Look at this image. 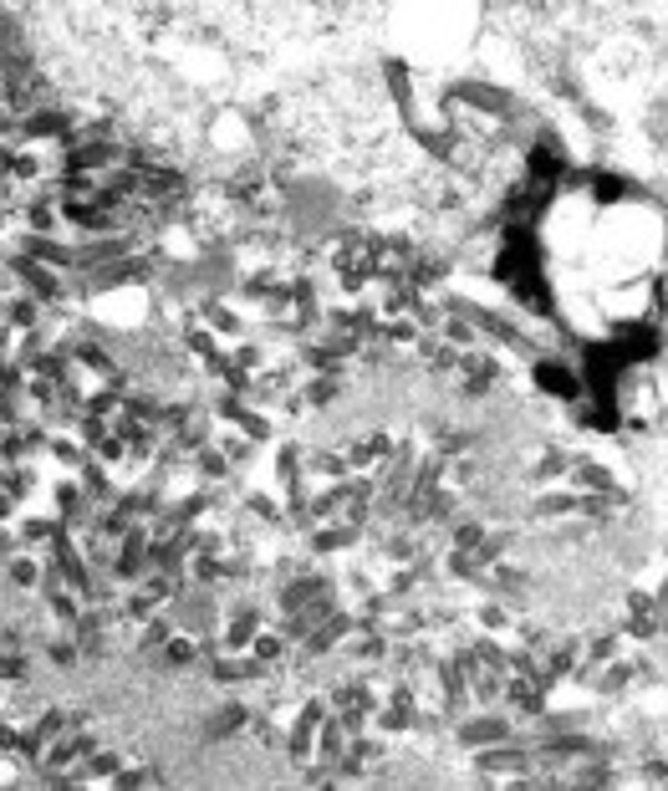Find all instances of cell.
Returning <instances> with one entry per match:
<instances>
[{"label": "cell", "mask_w": 668, "mask_h": 791, "mask_svg": "<svg viewBox=\"0 0 668 791\" xmlns=\"http://www.w3.org/2000/svg\"><path fill=\"white\" fill-rule=\"evenodd\" d=\"M515 730H510L505 715H479V720H470V725H460V745H470V751H479V745H505Z\"/></svg>", "instance_id": "6da1fadb"}, {"label": "cell", "mask_w": 668, "mask_h": 791, "mask_svg": "<svg viewBox=\"0 0 668 791\" xmlns=\"http://www.w3.org/2000/svg\"><path fill=\"white\" fill-rule=\"evenodd\" d=\"M352 628H357V618H352V613H342V608H337L332 618H321L317 628L306 633V653H327V649H332V644H337V638H347Z\"/></svg>", "instance_id": "7a4b0ae2"}, {"label": "cell", "mask_w": 668, "mask_h": 791, "mask_svg": "<svg viewBox=\"0 0 668 791\" xmlns=\"http://www.w3.org/2000/svg\"><path fill=\"white\" fill-rule=\"evenodd\" d=\"M11 271H21V276H26L31 297H57V291H62V276H57L51 266H41V261H31V255H16V261H11Z\"/></svg>", "instance_id": "3957f363"}, {"label": "cell", "mask_w": 668, "mask_h": 791, "mask_svg": "<svg viewBox=\"0 0 668 791\" xmlns=\"http://www.w3.org/2000/svg\"><path fill=\"white\" fill-rule=\"evenodd\" d=\"M321 592H332V577H296V582L281 587V613H296V608H306Z\"/></svg>", "instance_id": "277c9868"}, {"label": "cell", "mask_w": 668, "mask_h": 791, "mask_svg": "<svg viewBox=\"0 0 668 791\" xmlns=\"http://www.w3.org/2000/svg\"><path fill=\"white\" fill-rule=\"evenodd\" d=\"M240 725H250V705H240V699H230L224 710H215L205 720V735L209 741H224V735H235Z\"/></svg>", "instance_id": "5b68a950"}, {"label": "cell", "mask_w": 668, "mask_h": 791, "mask_svg": "<svg viewBox=\"0 0 668 791\" xmlns=\"http://www.w3.org/2000/svg\"><path fill=\"white\" fill-rule=\"evenodd\" d=\"M475 766L485 776H505V771H525V766H531V756H525L521 745H510V751H495V745H490V751H479V756H475Z\"/></svg>", "instance_id": "8992f818"}, {"label": "cell", "mask_w": 668, "mask_h": 791, "mask_svg": "<svg viewBox=\"0 0 668 791\" xmlns=\"http://www.w3.org/2000/svg\"><path fill=\"white\" fill-rule=\"evenodd\" d=\"M536 383H541L546 394H561V398H576V394H582L576 373H567L561 363H536Z\"/></svg>", "instance_id": "52a82bcc"}, {"label": "cell", "mask_w": 668, "mask_h": 791, "mask_svg": "<svg viewBox=\"0 0 668 791\" xmlns=\"http://www.w3.org/2000/svg\"><path fill=\"white\" fill-rule=\"evenodd\" d=\"M72 358H77V368H92L97 378L118 383V363L108 358V348H102V342H77V348H72Z\"/></svg>", "instance_id": "ba28073f"}, {"label": "cell", "mask_w": 668, "mask_h": 791, "mask_svg": "<svg viewBox=\"0 0 668 791\" xmlns=\"http://www.w3.org/2000/svg\"><path fill=\"white\" fill-rule=\"evenodd\" d=\"M159 653H163V664H169V669H184V664H194V659H199V638H189V633H169Z\"/></svg>", "instance_id": "9c48e42d"}, {"label": "cell", "mask_w": 668, "mask_h": 791, "mask_svg": "<svg viewBox=\"0 0 668 791\" xmlns=\"http://www.w3.org/2000/svg\"><path fill=\"white\" fill-rule=\"evenodd\" d=\"M36 322H41V307H36V297H16V301H11V312H5V327H16V333H36Z\"/></svg>", "instance_id": "30bf717a"}, {"label": "cell", "mask_w": 668, "mask_h": 791, "mask_svg": "<svg viewBox=\"0 0 668 791\" xmlns=\"http://www.w3.org/2000/svg\"><path fill=\"white\" fill-rule=\"evenodd\" d=\"M5 577H11L16 587H41V562H36L31 552H21V556L5 562Z\"/></svg>", "instance_id": "8fae6325"}, {"label": "cell", "mask_w": 668, "mask_h": 791, "mask_svg": "<svg viewBox=\"0 0 668 791\" xmlns=\"http://www.w3.org/2000/svg\"><path fill=\"white\" fill-rule=\"evenodd\" d=\"M357 541V526H321L317 537H312V552H342Z\"/></svg>", "instance_id": "7c38bea8"}, {"label": "cell", "mask_w": 668, "mask_h": 791, "mask_svg": "<svg viewBox=\"0 0 668 791\" xmlns=\"http://www.w3.org/2000/svg\"><path fill=\"white\" fill-rule=\"evenodd\" d=\"M169 633H174V623H169L163 613H154V618L144 623V633H138V653H159Z\"/></svg>", "instance_id": "4fadbf2b"}, {"label": "cell", "mask_w": 668, "mask_h": 791, "mask_svg": "<svg viewBox=\"0 0 668 791\" xmlns=\"http://www.w3.org/2000/svg\"><path fill=\"white\" fill-rule=\"evenodd\" d=\"M205 322H209V333H240V312L224 307V301H205Z\"/></svg>", "instance_id": "5bb4252c"}, {"label": "cell", "mask_w": 668, "mask_h": 791, "mask_svg": "<svg viewBox=\"0 0 668 791\" xmlns=\"http://www.w3.org/2000/svg\"><path fill=\"white\" fill-rule=\"evenodd\" d=\"M250 653L260 659V664H276V659L286 653V633H255V638H250Z\"/></svg>", "instance_id": "9a60e30c"}, {"label": "cell", "mask_w": 668, "mask_h": 791, "mask_svg": "<svg viewBox=\"0 0 668 791\" xmlns=\"http://www.w3.org/2000/svg\"><path fill=\"white\" fill-rule=\"evenodd\" d=\"M444 572H449V577H464V582H470V577H479V556L454 547V552L444 556Z\"/></svg>", "instance_id": "2e32d148"}, {"label": "cell", "mask_w": 668, "mask_h": 791, "mask_svg": "<svg viewBox=\"0 0 668 791\" xmlns=\"http://www.w3.org/2000/svg\"><path fill=\"white\" fill-rule=\"evenodd\" d=\"M592 194H597L602 205H618L622 194H628V179H618V174H597V179H592Z\"/></svg>", "instance_id": "e0dca14e"}, {"label": "cell", "mask_w": 668, "mask_h": 791, "mask_svg": "<svg viewBox=\"0 0 668 791\" xmlns=\"http://www.w3.org/2000/svg\"><path fill=\"white\" fill-rule=\"evenodd\" d=\"M0 684H26V659L16 649H0Z\"/></svg>", "instance_id": "ac0fdd59"}, {"label": "cell", "mask_w": 668, "mask_h": 791, "mask_svg": "<svg viewBox=\"0 0 668 791\" xmlns=\"http://www.w3.org/2000/svg\"><path fill=\"white\" fill-rule=\"evenodd\" d=\"M332 398H337V378H327V373H321V378L306 383V404H317V409H321V404H332Z\"/></svg>", "instance_id": "d6986e66"}, {"label": "cell", "mask_w": 668, "mask_h": 791, "mask_svg": "<svg viewBox=\"0 0 668 791\" xmlns=\"http://www.w3.org/2000/svg\"><path fill=\"white\" fill-rule=\"evenodd\" d=\"M479 541H485V526L479 521H460L454 526V547H460V552H475Z\"/></svg>", "instance_id": "ffe728a7"}, {"label": "cell", "mask_w": 668, "mask_h": 791, "mask_svg": "<svg viewBox=\"0 0 668 791\" xmlns=\"http://www.w3.org/2000/svg\"><path fill=\"white\" fill-rule=\"evenodd\" d=\"M576 506H582L576 495H546V501H536V511H541V516H567V511H576Z\"/></svg>", "instance_id": "44dd1931"}, {"label": "cell", "mask_w": 668, "mask_h": 791, "mask_svg": "<svg viewBox=\"0 0 668 791\" xmlns=\"http://www.w3.org/2000/svg\"><path fill=\"white\" fill-rule=\"evenodd\" d=\"M479 623H485V628H505V608H500V602H485V608H479Z\"/></svg>", "instance_id": "7402d4cb"}, {"label": "cell", "mask_w": 668, "mask_h": 791, "mask_svg": "<svg viewBox=\"0 0 668 791\" xmlns=\"http://www.w3.org/2000/svg\"><path fill=\"white\" fill-rule=\"evenodd\" d=\"M51 659H57V664H77V649H72V638H57V644H51Z\"/></svg>", "instance_id": "603a6c76"}, {"label": "cell", "mask_w": 668, "mask_h": 791, "mask_svg": "<svg viewBox=\"0 0 668 791\" xmlns=\"http://www.w3.org/2000/svg\"><path fill=\"white\" fill-rule=\"evenodd\" d=\"M444 337H449V342H470V337H475V327H470V322H444Z\"/></svg>", "instance_id": "cb8c5ba5"}, {"label": "cell", "mask_w": 668, "mask_h": 791, "mask_svg": "<svg viewBox=\"0 0 668 791\" xmlns=\"http://www.w3.org/2000/svg\"><path fill=\"white\" fill-rule=\"evenodd\" d=\"M622 684H628V669L618 664V669H607V674H602V684H597V689H607V695H612V689H622Z\"/></svg>", "instance_id": "d4e9b609"}, {"label": "cell", "mask_w": 668, "mask_h": 791, "mask_svg": "<svg viewBox=\"0 0 668 791\" xmlns=\"http://www.w3.org/2000/svg\"><path fill=\"white\" fill-rule=\"evenodd\" d=\"M618 653V638H592V659H612Z\"/></svg>", "instance_id": "484cf974"}, {"label": "cell", "mask_w": 668, "mask_h": 791, "mask_svg": "<svg viewBox=\"0 0 668 791\" xmlns=\"http://www.w3.org/2000/svg\"><path fill=\"white\" fill-rule=\"evenodd\" d=\"M0 552H11V531H0Z\"/></svg>", "instance_id": "4316f807"}]
</instances>
